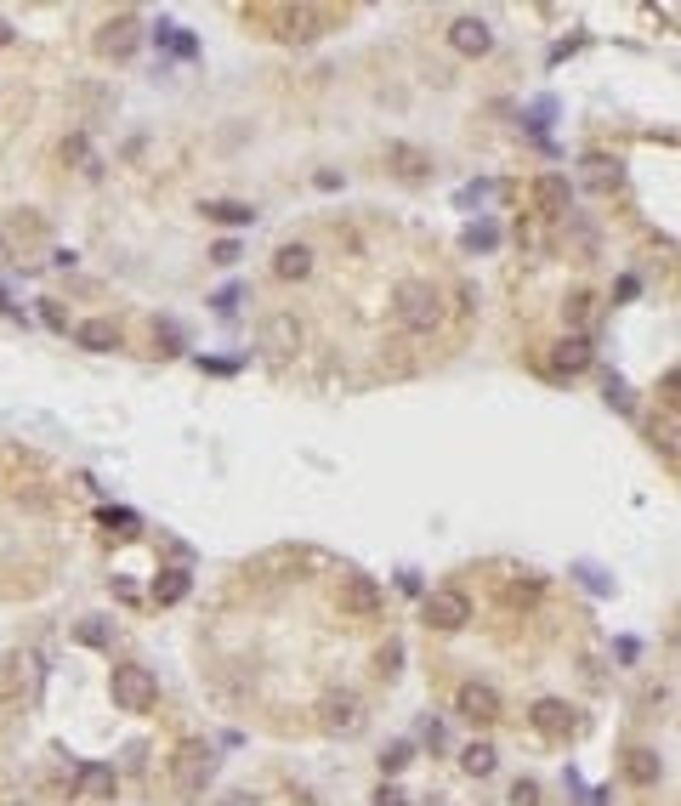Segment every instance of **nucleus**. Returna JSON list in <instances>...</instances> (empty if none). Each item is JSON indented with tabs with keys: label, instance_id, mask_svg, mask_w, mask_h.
<instances>
[{
	"label": "nucleus",
	"instance_id": "4be33fe9",
	"mask_svg": "<svg viewBox=\"0 0 681 806\" xmlns=\"http://www.w3.org/2000/svg\"><path fill=\"white\" fill-rule=\"evenodd\" d=\"M494 761H500V755H494V744H483V738L460 750V767L472 772V778H489V772H494Z\"/></svg>",
	"mask_w": 681,
	"mask_h": 806
},
{
	"label": "nucleus",
	"instance_id": "c756f323",
	"mask_svg": "<svg viewBox=\"0 0 681 806\" xmlns=\"http://www.w3.org/2000/svg\"><path fill=\"white\" fill-rule=\"evenodd\" d=\"M398 659H403V648H398V642H386V648L375 653V665H381V676H398Z\"/></svg>",
	"mask_w": 681,
	"mask_h": 806
},
{
	"label": "nucleus",
	"instance_id": "0eeeda50",
	"mask_svg": "<svg viewBox=\"0 0 681 806\" xmlns=\"http://www.w3.org/2000/svg\"><path fill=\"white\" fill-rule=\"evenodd\" d=\"M142 46V18L137 12H120V18H108L103 23V35H97V52L114 57V63H125V57Z\"/></svg>",
	"mask_w": 681,
	"mask_h": 806
},
{
	"label": "nucleus",
	"instance_id": "c85d7f7f",
	"mask_svg": "<svg viewBox=\"0 0 681 806\" xmlns=\"http://www.w3.org/2000/svg\"><path fill=\"white\" fill-rule=\"evenodd\" d=\"M511 801H517V806H540V784H534V778H517V784H511Z\"/></svg>",
	"mask_w": 681,
	"mask_h": 806
},
{
	"label": "nucleus",
	"instance_id": "2f4dec72",
	"mask_svg": "<svg viewBox=\"0 0 681 806\" xmlns=\"http://www.w3.org/2000/svg\"><path fill=\"white\" fill-rule=\"evenodd\" d=\"M210 262L233 267V262H239V239H222V245H210Z\"/></svg>",
	"mask_w": 681,
	"mask_h": 806
},
{
	"label": "nucleus",
	"instance_id": "dca6fc26",
	"mask_svg": "<svg viewBox=\"0 0 681 806\" xmlns=\"http://www.w3.org/2000/svg\"><path fill=\"white\" fill-rule=\"evenodd\" d=\"M74 341L86 352H114L120 347V324H114V318H86V324L74 330Z\"/></svg>",
	"mask_w": 681,
	"mask_h": 806
},
{
	"label": "nucleus",
	"instance_id": "f8f14e48",
	"mask_svg": "<svg viewBox=\"0 0 681 806\" xmlns=\"http://www.w3.org/2000/svg\"><path fill=\"white\" fill-rule=\"evenodd\" d=\"M335 12H324V6H284L279 23H284V40H313L324 35V23H330Z\"/></svg>",
	"mask_w": 681,
	"mask_h": 806
},
{
	"label": "nucleus",
	"instance_id": "b1692460",
	"mask_svg": "<svg viewBox=\"0 0 681 806\" xmlns=\"http://www.w3.org/2000/svg\"><path fill=\"white\" fill-rule=\"evenodd\" d=\"M409 761H415V744H386V750H381V772H386V778L403 772Z\"/></svg>",
	"mask_w": 681,
	"mask_h": 806
},
{
	"label": "nucleus",
	"instance_id": "393cba45",
	"mask_svg": "<svg viewBox=\"0 0 681 806\" xmlns=\"http://www.w3.org/2000/svg\"><path fill=\"white\" fill-rule=\"evenodd\" d=\"M591 301H596V296H585V290H574V296L562 301V318H568V324H574V335H579V324H585V318H591Z\"/></svg>",
	"mask_w": 681,
	"mask_h": 806
},
{
	"label": "nucleus",
	"instance_id": "f704fd0d",
	"mask_svg": "<svg viewBox=\"0 0 681 806\" xmlns=\"http://www.w3.org/2000/svg\"><path fill=\"white\" fill-rule=\"evenodd\" d=\"M40 318H46L52 330H69V318H63V307H57V301H46V307H40Z\"/></svg>",
	"mask_w": 681,
	"mask_h": 806
},
{
	"label": "nucleus",
	"instance_id": "6ab92c4d",
	"mask_svg": "<svg viewBox=\"0 0 681 806\" xmlns=\"http://www.w3.org/2000/svg\"><path fill=\"white\" fill-rule=\"evenodd\" d=\"M273 273H279V279H307V273H313V250L307 245H279Z\"/></svg>",
	"mask_w": 681,
	"mask_h": 806
},
{
	"label": "nucleus",
	"instance_id": "20e7f679",
	"mask_svg": "<svg viewBox=\"0 0 681 806\" xmlns=\"http://www.w3.org/2000/svg\"><path fill=\"white\" fill-rule=\"evenodd\" d=\"M335 608H341V619H375L386 608V591L369 574L347 568V574L335 579Z\"/></svg>",
	"mask_w": 681,
	"mask_h": 806
},
{
	"label": "nucleus",
	"instance_id": "bb28decb",
	"mask_svg": "<svg viewBox=\"0 0 681 806\" xmlns=\"http://www.w3.org/2000/svg\"><path fill=\"white\" fill-rule=\"evenodd\" d=\"M159 46H171V52H182V57L199 52V46H193V35H182L176 23H159Z\"/></svg>",
	"mask_w": 681,
	"mask_h": 806
},
{
	"label": "nucleus",
	"instance_id": "412c9836",
	"mask_svg": "<svg viewBox=\"0 0 681 806\" xmlns=\"http://www.w3.org/2000/svg\"><path fill=\"white\" fill-rule=\"evenodd\" d=\"M188 585H193L188 568H165V574L154 579V602H159V608H171V602H182V596H188Z\"/></svg>",
	"mask_w": 681,
	"mask_h": 806
},
{
	"label": "nucleus",
	"instance_id": "72a5a7b5",
	"mask_svg": "<svg viewBox=\"0 0 681 806\" xmlns=\"http://www.w3.org/2000/svg\"><path fill=\"white\" fill-rule=\"evenodd\" d=\"M239 296H245L239 284H227V290H216V313H233V307H239Z\"/></svg>",
	"mask_w": 681,
	"mask_h": 806
},
{
	"label": "nucleus",
	"instance_id": "473e14b6",
	"mask_svg": "<svg viewBox=\"0 0 681 806\" xmlns=\"http://www.w3.org/2000/svg\"><path fill=\"white\" fill-rule=\"evenodd\" d=\"M375 806H409V795H403L398 784H381L375 789Z\"/></svg>",
	"mask_w": 681,
	"mask_h": 806
},
{
	"label": "nucleus",
	"instance_id": "a878e982",
	"mask_svg": "<svg viewBox=\"0 0 681 806\" xmlns=\"http://www.w3.org/2000/svg\"><path fill=\"white\" fill-rule=\"evenodd\" d=\"M500 245V228H494V222H472V228H466V250H494Z\"/></svg>",
	"mask_w": 681,
	"mask_h": 806
},
{
	"label": "nucleus",
	"instance_id": "e433bc0d",
	"mask_svg": "<svg viewBox=\"0 0 681 806\" xmlns=\"http://www.w3.org/2000/svg\"><path fill=\"white\" fill-rule=\"evenodd\" d=\"M0 256H6V239H0Z\"/></svg>",
	"mask_w": 681,
	"mask_h": 806
},
{
	"label": "nucleus",
	"instance_id": "5701e85b",
	"mask_svg": "<svg viewBox=\"0 0 681 806\" xmlns=\"http://www.w3.org/2000/svg\"><path fill=\"white\" fill-rule=\"evenodd\" d=\"M97 523L125 540V534H137V528H142V517H137V511H125V506H103V511H97Z\"/></svg>",
	"mask_w": 681,
	"mask_h": 806
},
{
	"label": "nucleus",
	"instance_id": "9d476101",
	"mask_svg": "<svg viewBox=\"0 0 681 806\" xmlns=\"http://www.w3.org/2000/svg\"><path fill=\"white\" fill-rule=\"evenodd\" d=\"M449 46L460 57H483L494 46V29H489V18H477V12H466V18H454L449 23Z\"/></svg>",
	"mask_w": 681,
	"mask_h": 806
},
{
	"label": "nucleus",
	"instance_id": "cd10ccee",
	"mask_svg": "<svg viewBox=\"0 0 681 806\" xmlns=\"http://www.w3.org/2000/svg\"><path fill=\"white\" fill-rule=\"evenodd\" d=\"M80 642H86V648H108V625H97V619H80Z\"/></svg>",
	"mask_w": 681,
	"mask_h": 806
},
{
	"label": "nucleus",
	"instance_id": "7ed1b4c3",
	"mask_svg": "<svg viewBox=\"0 0 681 806\" xmlns=\"http://www.w3.org/2000/svg\"><path fill=\"white\" fill-rule=\"evenodd\" d=\"M108 693H114V710H131V716H142V710H154L159 699V682L148 665H114V676H108Z\"/></svg>",
	"mask_w": 681,
	"mask_h": 806
},
{
	"label": "nucleus",
	"instance_id": "423d86ee",
	"mask_svg": "<svg viewBox=\"0 0 681 806\" xmlns=\"http://www.w3.org/2000/svg\"><path fill=\"white\" fill-rule=\"evenodd\" d=\"M420 619L432 625V631H460L466 619H472V596L466 591H426V602H420Z\"/></svg>",
	"mask_w": 681,
	"mask_h": 806
},
{
	"label": "nucleus",
	"instance_id": "1a4fd4ad",
	"mask_svg": "<svg viewBox=\"0 0 681 806\" xmlns=\"http://www.w3.org/2000/svg\"><path fill=\"white\" fill-rule=\"evenodd\" d=\"M528 716H534V727H540L545 738H574L579 727H585V716H579L574 704H562V699H540Z\"/></svg>",
	"mask_w": 681,
	"mask_h": 806
},
{
	"label": "nucleus",
	"instance_id": "4468645a",
	"mask_svg": "<svg viewBox=\"0 0 681 806\" xmlns=\"http://www.w3.org/2000/svg\"><path fill=\"white\" fill-rule=\"evenodd\" d=\"M585 364H591V335H585V330L562 335L557 347H551V369H557V375H579Z\"/></svg>",
	"mask_w": 681,
	"mask_h": 806
},
{
	"label": "nucleus",
	"instance_id": "9b49d317",
	"mask_svg": "<svg viewBox=\"0 0 681 806\" xmlns=\"http://www.w3.org/2000/svg\"><path fill=\"white\" fill-rule=\"evenodd\" d=\"M386 171L403 176V182H426L432 176V154L415 148V142H386Z\"/></svg>",
	"mask_w": 681,
	"mask_h": 806
},
{
	"label": "nucleus",
	"instance_id": "f03ea898",
	"mask_svg": "<svg viewBox=\"0 0 681 806\" xmlns=\"http://www.w3.org/2000/svg\"><path fill=\"white\" fill-rule=\"evenodd\" d=\"M210 778H216V750L199 744V738H182L171 750V784L182 789V795H205Z\"/></svg>",
	"mask_w": 681,
	"mask_h": 806
},
{
	"label": "nucleus",
	"instance_id": "f3484780",
	"mask_svg": "<svg viewBox=\"0 0 681 806\" xmlns=\"http://www.w3.org/2000/svg\"><path fill=\"white\" fill-rule=\"evenodd\" d=\"M120 789V772L108 767V761H86L80 767V795H91V801H108Z\"/></svg>",
	"mask_w": 681,
	"mask_h": 806
},
{
	"label": "nucleus",
	"instance_id": "6e6552de",
	"mask_svg": "<svg viewBox=\"0 0 681 806\" xmlns=\"http://www.w3.org/2000/svg\"><path fill=\"white\" fill-rule=\"evenodd\" d=\"M454 710H460L466 721H477V727H494V721L506 716V710H500V693H494L489 682H466L460 693H454Z\"/></svg>",
	"mask_w": 681,
	"mask_h": 806
},
{
	"label": "nucleus",
	"instance_id": "39448f33",
	"mask_svg": "<svg viewBox=\"0 0 681 806\" xmlns=\"http://www.w3.org/2000/svg\"><path fill=\"white\" fill-rule=\"evenodd\" d=\"M364 721H369L364 716V699H358V693H347V687L318 699V727H324L330 738H358V733H364Z\"/></svg>",
	"mask_w": 681,
	"mask_h": 806
},
{
	"label": "nucleus",
	"instance_id": "aec40b11",
	"mask_svg": "<svg viewBox=\"0 0 681 806\" xmlns=\"http://www.w3.org/2000/svg\"><path fill=\"white\" fill-rule=\"evenodd\" d=\"M659 772H664L659 750H625V778L630 784H659Z\"/></svg>",
	"mask_w": 681,
	"mask_h": 806
},
{
	"label": "nucleus",
	"instance_id": "a211bd4d",
	"mask_svg": "<svg viewBox=\"0 0 681 806\" xmlns=\"http://www.w3.org/2000/svg\"><path fill=\"white\" fill-rule=\"evenodd\" d=\"M199 211H205V222H222V228H250L256 222V211H250L245 199H205Z\"/></svg>",
	"mask_w": 681,
	"mask_h": 806
},
{
	"label": "nucleus",
	"instance_id": "7c9ffc66",
	"mask_svg": "<svg viewBox=\"0 0 681 806\" xmlns=\"http://www.w3.org/2000/svg\"><path fill=\"white\" fill-rule=\"evenodd\" d=\"M63 159H80V171H91V148H86V137H69V142H63Z\"/></svg>",
	"mask_w": 681,
	"mask_h": 806
},
{
	"label": "nucleus",
	"instance_id": "c9c22d12",
	"mask_svg": "<svg viewBox=\"0 0 681 806\" xmlns=\"http://www.w3.org/2000/svg\"><path fill=\"white\" fill-rule=\"evenodd\" d=\"M6 46H12V23L0 18V52H6Z\"/></svg>",
	"mask_w": 681,
	"mask_h": 806
},
{
	"label": "nucleus",
	"instance_id": "ddd939ff",
	"mask_svg": "<svg viewBox=\"0 0 681 806\" xmlns=\"http://www.w3.org/2000/svg\"><path fill=\"white\" fill-rule=\"evenodd\" d=\"M262 347L273 352V358H290V352L301 347V324H296L290 313H273V318L262 324Z\"/></svg>",
	"mask_w": 681,
	"mask_h": 806
},
{
	"label": "nucleus",
	"instance_id": "f257e3e1",
	"mask_svg": "<svg viewBox=\"0 0 681 806\" xmlns=\"http://www.w3.org/2000/svg\"><path fill=\"white\" fill-rule=\"evenodd\" d=\"M392 307H398V324L403 330H415V335H432L437 324H443V296H437L432 284H420V279L398 284V290H392Z\"/></svg>",
	"mask_w": 681,
	"mask_h": 806
},
{
	"label": "nucleus",
	"instance_id": "2eb2a0df",
	"mask_svg": "<svg viewBox=\"0 0 681 806\" xmlns=\"http://www.w3.org/2000/svg\"><path fill=\"white\" fill-rule=\"evenodd\" d=\"M534 205H540L545 216H562V211H568V205H574L568 176H540V182H534Z\"/></svg>",
	"mask_w": 681,
	"mask_h": 806
}]
</instances>
